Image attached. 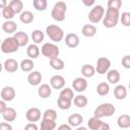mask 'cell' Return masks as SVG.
Masks as SVG:
<instances>
[{
	"label": "cell",
	"instance_id": "f546056e",
	"mask_svg": "<svg viewBox=\"0 0 130 130\" xmlns=\"http://www.w3.org/2000/svg\"><path fill=\"white\" fill-rule=\"evenodd\" d=\"M19 20L22 23H24V24H28V23L32 22V20H34V14H32V12H30L29 10L22 11L20 13V15H19Z\"/></svg>",
	"mask_w": 130,
	"mask_h": 130
},
{
	"label": "cell",
	"instance_id": "7dc6e473",
	"mask_svg": "<svg viewBox=\"0 0 130 130\" xmlns=\"http://www.w3.org/2000/svg\"><path fill=\"white\" fill-rule=\"evenodd\" d=\"M7 108H8V107L6 106V102H4V101L1 100V102H0V113L3 114L4 111H5Z\"/></svg>",
	"mask_w": 130,
	"mask_h": 130
},
{
	"label": "cell",
	"instance_id": "7bdbcfd3",
	"mask_svg": "<svg viewBox=\"0 0 130 130\" xmlns=\"http://www.w3.org/2000/svg\"><path fill=\"white\" fill-rule=\"evenodd\" d=\"M122 66L126 69H130V55H126L122 58Z\"/></svg>",
	"mask_w": 130,
	"mask_h": 130
},
{
	"label": "cell",
	"instance_id": "3957f363",
	"mask_svg": "<svg viewBox=\"0 0 130 130\" xmlns=\"http://www.w3.org/2000/svg\"><path fill=\"white\" fill-rule=\"evenodd\" d=\"M67 11V5L64 1H58L54 4L52 11H51V16L54 20L56 21H63L65 19Z\"/></svg>",
	"mask_w": 130,
	"mask_h": 130
},
{
	"label": "cell",
	"instance_id": "7a4b0ae2",
	"mask_svg": "<svg viewBox=\"0 0 130 130\" xmlns=\"http://www.w3.org/2000/svg\"><path fill=\"white\" fill-rule=\"evenodd\" d=\"M116 112V108L111 103H104L98 106L93 112V117L102 119L105 117H111Z\"/></svg>",
	"mask_w": 130,
	"mask_h": 130
},
{
	"label": "cell",
	"instance_id": "681fc988",
	"mask_svg": "<svg viewBox=\"0 0 130 130\" xmlns=\"http://www.w3.org/2000/svg\"><path fill=\"white\" fill-rule=\"evenodd\" d=\"M8 4H7V2H6V0H0V8H4V7H6Z\"/></svg>",
	"mask_w": 130,
	"mask_h": 130
},
{
	"label": "cell",
	"instance_id": "e575fe53",
	"mask_svg": "<svg viewBox=\"0 0 130 130\" xmlns=\"http://www.w3.org/2000/svg\"><path fill=\"white\" fill-rule=\"evenodd\" d=\"M71 104H72V101L66 100V99L61 98V96H59L57 100V106L61 110H69L71 107Z\"/></svg>",
	"mask_w": 130,
	"mask_h": 130
},
{
	"label": "cell",
	"instance_id": "c3c4849f",
	"mask_svg": "<svg viewBox=\"0 0 130 130\" xmlns=\"http://www.w3.org/2000/svg\"><path fill=\"white\" fill-rule=\"evenodd\" d=\"M82 3L87 6V7H90V6H94V0H82Z\"/></svg>",
	"mask_w": 130,
	"mask_h": 130
},
{
	"label": "cell",
	"instance_id": "d6a6232c",
	"mask_svg": "<svg viewBox=\"0 0 130 130\" xmlns=\"http://www.w3.org/2000/svg\"><path fill=\"white\" fill-rule=\"evenodd\" d=\"M96 92L101 96H105L110 92V85L107 82H101L96 86Z\"/></svg>",
	"mask_w": 130,
	"mask_h": 130
},
{
	"label": "cell",
	"instance_id": "4316f807",
	"mask_svg": "<svg viewBox=\"0 0 130 130\" xmlns=\"http://www.w3.org/2000/svg\"><path fill=\"white\" fill-rule=\"evenodd\" d=\"M95 73V67H93L90 64H84L81 67V74L83 75V77L85 78H89L92 77Z\"/></svg>",
	"mask_w": 130,
	"mask_h": 130
},
{
	"label": "cell",
	"instance_id": "d590c367",
	"mask_svg": "<svg viewBox=\"0 0 130 130\" xmlns=\"http://www.w3.org/2000/svg\"><path fill=\"white\" fill-rule=\"evenodd\" d=\"M56 128V122L52 120H45L43 119L41 122L40 130H54Z\"/></svg>",
	"mask_w": 130,
	"mask_h": 130
},
{
	"label": "cell",
	"instance_id": "f6af8a7d",
	"mask_svg": "<svg viewBox=\"0 0 130 130\" xmlns=\"http://www.w3.org/2000/svg\"><path fill=\"white\" fill-rule=\"evenodd\" d=\"M24 130H39L36 123H27L24 126Z\"/></svg>",
	"mask_w": 130,
	"mask_h": 130
},
{
	"label": "cell",
	"instance_id": "9a60e30c",
	"mask_svg": "<svg viewBox=\"0 0 130 130\" xmlns=\"http://www.w3.org/2000/svg\"><path fill=\"white\" fill-rule=\"evenodd\" d=\"M3 67H4V70L8 73H13L15 72L18 67H19V64L17 63V61L13 58H9V59H6L3 63Z\"/></svg>",
	"mask_w": 130,
	"mask_h": 130
},
{
	"label": "cell",
	"instance_id": "d6986e66",
	"mask_svg": "<svg viewBox=\"0 0 130 130\" xmlns=\"http://www.w3.org/2000/svg\"><path fill=\"white\" fill-rule=\"evenodd\" d=\"M2 29L6 34H15L17 29V24L13 20H6L2 23Z\"/></svg>",
	"mask_w": 130,
	"mask_h": 130
},
{
	"label": "cell",
	"instance_id": "8992f818",
	"mask_svg": "<svg viewBox=\"0 0 130 130\" xmlns=\"http://www.w3.org/2000/svg\"><path fill=\"white\" fill-rule=\"evenodd\" d=\"M41 52L45 57H47L51 60V59L57 58L59 56L60 50H59V47L53 43H45L41 48Z\"/></svg>",
	"mask_w": 130,
	"mask_h": 130
},
{
	"label": "cell",
	"instance_id": "ee69618b",
	"mask_svg": "<svg viewBox=\"0 0 130 130\" xmlns=\"http://www.w3.org/2000/svg\"><path fill=\"white\" fill-rule=\"evenodd\" d=\"M0 130H12V126L9 123L1 122L0 123Z\"/></svg>",
	"mask_w": 130,
	"mask_h": 130
},
{
	"label": "cell",
	"instance_id": "60d3db41",
	"mask_svg": "<svg viewBox=\"0 0 130 130\" xmlns=\"http://www.w3.org/2000/svg\"><path fill=\"white\" fill-rule=\"evenodd\" d=\"M120 20L124 26H130V12H123L120 15Z\"/></svg>",
	"mask_w": 130,
	"mask_h": 130
},
{
	"label": "cell",
	"instance_id": "5b68a950",
	"mask_svg": "<svg viewBox=\"0 0 130 130\" xmlns=\"http://www.w3.org/2000/svg\"><path fill=\"white\" fill-rule=\"evenodd\" d=\"M19 44L14 37H8L1 43V51L4 54H11L18 50Z\"/></svg>",
	"mask_w": 130,
	"mask_h": 130
},
{
	"label": "cell",
	"instance_id": "1f68e13d",
	"mask_svg": "<svg viewBox=\"0 0 130 130\" xmlns=\"http://www.w3.org/2000/svg\"><path fill=\"white\" fill-rule=\"evenodd\" d=\"M50 66H51L53 69L59 71V70H62V69L64 68L65 63H64V61H63L61 58L57 57V58H54V59H51V60H50Z\"/></svg>",
	"mask_w": 130,
	"mask_h": 130
},
{
	"label": "cell",
	"instance_id": "816d5d0a",
	"mask_svg": "<svg viewBox=\"0 0 130 130\" xmlns=\"http://www.w3.org/2000/svg\"><path fill=\"white\" fill-rule=\"evenodd\" d=\"M129 89H130V82H129Z\"/></svg>",
	"mask_w": 130,
	"mask_h": 130
},
{
	"label": "cell",
	"instance_id": "7c38bea8",
	"mask_svg": "<svg viewBox=\"0 0 130 130\" xmlns=\"http://www.w3.org/2000/svg\"><path fill=\"white\" fill-rule=\"evenodd\" d=\"M50 85L54 89H63L65 85V79L62 75L59 74L53 75L50 79Z\"/></svg>",
	"mask_w": 130,
	"mask_h": 130
},
{
	"label": "cell",
	"instance_id": "52a82bcc",
	"mask_svg": "<svg viewBox=\"0 0 130 130\" xmlns=\"http://www.w3.org/2000/svg\"><path fill=\"white\" fill-rule=\"evenodd\" d=\"M105 16V8L102 5H94L88 13V19L92 23H99Z\"/></svg>",
	"mask_w": 130,
	"mask_h": 130
},
{
	"label": "cell",
	"instance_id": "ffe728a7",
	"mask_svg": "<svg viewBox=\"0 0 130 130\" xmlns=\"http://www.w3.org/2000/svg\"><path fill=\"white\" fill-rule=\"evenodd\" d=\"M120 78L121 76L117 69H110L107 73V79L112 84H117L120 81Z\"/></svg>",
	"mask_w": 130,
	"mask_h": 130
},
{
	"label": "cell",
	"instance_id": "2e32d148",
	"mask_svg": "<svg viewBox=\"0 0 130 130\" xmlns=\"http://www.w3.org/2000/svg\"><path fill=\"white\" fill-rule=\"evenodd\" d=\"M42 79H43V76L40 71H31L27 75V82L32 86L39 85L41 83Z\"/></svg>",
	"mask_w": 130,
	"mask_h": 130
},
{
	"label": "cell",
	"instance_id": "ab89813d",
	"mask_svg": "<svg viewBox=\"0 0 130 130\" xmlns=\"http://www.w3.org/2000/svg\"><path fill=\"white\" fill-rule=\"evenodd\" d=\"M14 15H15V13H14V11L10 8L9 5H7L6 7H4V8L2 9V16H3L6 20H11V19L14 17Z\"/></svg>",
	"mask_w": 130,
	"mask_h": 130
},
{
	"label": "cell",
	"instance_id": "7402d4cb",
	"mask_svg": "<svg viewBox=\"0 0 130 130\" xmlns=\"http://www.w3.org/2000/svg\"><path fill=\"white\" fill-rule=\"evenodd\" d=\"M98 29L93 24H84L81 29V34L86 38H92L95 36Z\"/></svg>",
	"mask_w": 130,
	"mask_h": 130
},
{
	"label": "cell",
	"instance_id": "f1b7e54d",
	"mask_svg": "<svg viewBox=\"0 0 130 130\" xmlns=\"http://www.w3.org/2000/svg\"><path fill=\"white\" fill-rule=\"evenodd\" d=\"M8 5L10 6V8L14 11L15 14H18V13H21L22 12V9H23V2L21 0H11Z\"/></svg>",
	"mask_w": 130,
	"mask_h": 130
},
{
	"label": "cell",
	"instance_id": "83f0119b",
	"mask_svg": "<svg viewBox=\"0 0 130 130\" xmlns=\"http://www.w3.org/2000/svg\"><path fill=\"white\" fill-rule=\"evenodd\" d=\"M19 67L23 72H31V70L35 67V63L31 59H23L20 62Z\"/></svg>",
	"mask_w": 130,
	"mask_h": 130
},
{
	"label": "cell",
	"instance_id": "8fae6325",
	"mask_svg": "<svg viewBox=\"0 0 130 130\" xmlns=\"http://www.w3.org/2000/svg\"><path fill=\"white\" fill-rule=\"evenodd\" d=\"M41 110L38 109V108H29L26 113H25V118L28 122L30 123H35V122H38L40 119H41Z\"/></svg>",
	"mask_w": 130,
	"mask_h": 130
},
{
	"label": "cell",
	"instance_id": "484cf974",
	"mask_svg": "<svg viewBox=\"0 0 130 130\" xmlns=\"http://www.w3.org/2000/svg\"><path fill=\"white\" fill-rule=\"evenodd\" d=\"M26 54L29 57V59H36L40 55V48L36 44H30V45L27 46Z\"/></svg>",
	"mask_w": 130,
	"mask_h": 130
},
{
	"label": "cell",
	"instance_id": "836d02e7",
	"mask_svg": "<svg viewBox=\"0 0 130 130\" xmlns=\"http://www.w3.org/2000/svg\"><path fill=\"white\" fill-rule=\"evenodd\" d=\"M88 101L87 98L83 94H78L73 99V104L77 107V108H84L87 105Z\"/></svg>",
	"mask_w": 130,
	"mask_h": 130
},
{
	"label": "cell",
	"instance_id": "f907efd6",
	"mask_svg": "<svg viewBox=\"0 0 130 130\" xmlns=\"http://www.w3.org/2000/svg\"><path fill=\"white\" fill-rule=\"evenodd\" d=\"M76 130H88L86 127H83V126H79V127H77L76 128Z\"/></svg>",
	"mask_w": 130,
	"mask_h": 130
},
{
	"label": "cell",
	"instance_id": "603a6c76",
	"mask_svg": "<svg viewBox=\"0 0 130 130\" xmlns=\"http://www.w3.org/2000/svg\"><path fill=\"white\" fill-rule=\"evenodd\" d=\"M114 95H115V98H116L117 100H119V101L124 100V99L127 96V89H126V87H125L124 85H122V84L117 85V86L114 88Z\"/></svg>",
	"mask_w": 130,
	"mask_h": 130
},
{
	"label": "cell",
	"instance_id": "d4e9b609",
	"mask_svg": "<svg viewBox=\"0 0 130 130\" xmlns=\"http://www.w3.org/2000/svg\"><path fill=\"white\" fill-rule=\"evenodd\" d=\"M2 117H3V119H4L6 122H13V121L16 119L17 114H16V111H15L13 108L8 107V108L4 111V113L2 114Z\"/></svg>",
	"mask_w": 130,
	"mask_h": 130
},
{
	"label": "cell",
	"instance_id": "74e56055",
	"mask_svg": "<svg viewBox=\"0 0 130 130\" xmlns=\"http://www.w3.org/2000/svg\"><path fill=\"white\" fill-rule=\"evenodd\" d=\"M32 5L36 8V10H38V11H45L47 9L48 2H47V0H34L32 1Z\"/></svg>",
	"mask_w": 130,
	"mask_h": 130
},
{
	"label": "cell",
	"instance_id": "bcb514c9",
	"mask_svg": "<svg viewBox=\"0 0 130 130\" xmlns=\"http://www.w3.org/2000/svg\"><path fill=\"white\" fill-rule=\"evenodd\" d=\"M57 130H72V129H71V126L69 124H61L57 128Z\"/></svg>",
	"mask_w": 130,
	"mask_h": 130
},
{
	"label": "cell",
	"instance_id": "44dd1931",
	"mask_svg": "<svg viewBox=\"0 0 130 130\" xmlns=\"http://www.w3.org/2000/svg\"><path fill=\"white\" fill-rule=\"evenodd\" d=\"M117 124L121 129H128L130 128V116L127 114L120 115L117 119Z\"/></svg>",
	"mask_w": 130,
	"mask_h": 130
},
{
	"label": "cell",
	"instance_id": "277c9868",
	"mask_svg": "<svg viewBox=\"0 0 130 130\" xmlns=\"http://www.w3.org/2000/svg\"><path fill=\"white\" fill-rule=\"evenodd\" d=\"M46 32H47V36L50 38V40L56 43L61 42L64 38L63 29L59 25H56V24H49L46 27Z\"/></svg>",
	"mask_w": 130,
	"mask_h": 130
},
{
	"label": "cell",
	"instance_id": "4dcf8cb0",
	"mask_svg": "<svg viewBox=\"0 0 130 130\" xmlns=\"http://www.w3.org/2000/svg\"><path fill=\"white\" fill-rule=\"evenodd\" d=\"M45 39V35L41 29H35L31 31V40L34 42V44L38 45L41 44Z\"/></svg>",
	"mask_w": 130,
	"mask_h": 130
},
{
	"label": "cell",
	"instance_id": "f35d334b",
	"mask_svg": "<svg viewBox=\"0 0 130 130\" xmlns=\"http://www.w3.org/2000/svg\"><path fill=\"white\" fill-rule=\"evenodd\" d=\"M43 119L45 120H52V121H56L57 119V113L55 110L53 109H48L43 113Z\"/></svg>",
	"mask_w": 130,
	"mask_h": 130
},
{
	"label": "cell",
	"instance_id": "6da1fadb",
	"mask_svg": "<svg viewBox=\"0 0 130 130\" xmlns=\"http://www.w3.org/2000/svg\"><path fill=\"white\" fill-rule=\"evenodd\" d=\"M119 19H120L119 10L113 9V8H107L106 14L103 18V24H104L105 27L112 28V27H115L118 24Z\"/></svg>",
	"mask_w": 130,
	"mask_h": 130
},
{
	"label": "cell",
	"instance_id": "30bf717a",
	"mask_svg": "<svg viewBox=\"0 0 130 130\" xmlns=\"http://www.w3.org/2000/svg\"><path fill=\"white\" fill-rule=\"evenodd\" d=\"M15 89L12 86H4L1 89L0 95H1V100L4 102H11L13 101V99L15 98Z\"/></svg>",
	"mask_w": 130,
	"mask_h": 130
},
{
	"label": "cell",
	"instance_id": "ba28073f",
	"mask_svg": "<svg viewBox=\"0 0 130 130\" xmlns=\"http://www.w3.org/2000/svg\"><path fill=\"white\" fill-rule=\"evenodd\" d=\"M87 126L89 128V130H110V125L104 121H102V119L95 118V117H91L88 119L87 121Z\"/></svg>",
	"mask_w": 130,
	"mask_h": 130
},
{
	"label": "cell",
	"instance_id": "f5cc1de1",
	"mask_svg": "<svg viewBox=\"0 0 130 130\" xmlns=\"http://www.w3.org/2000/svg\"><path fill=\"white\" fill-rule=\"evenodd\" d=\"M123 130H126V129H123Z\"/></svg>",
	"mask_w": 130,
	"mask_h": 130
},
{
	"label": "cell",
	"instance_id": "b9f144b4",
	"mask_svg": "<svg viewBox=\"0 0 130 130\" xmlns=\"http://www.w3.org/2000/svg\"><path fill=\"white\" fill-rule=\"evenodd\" d=\"M107 4H108V8L120 10V8L122 6V1L121 0H109Z\"/></svg>",
	"mask_w": 130,
	"mask_h": 130
},
{
	"label": "cell",
	"instance_id": "8d00e7d4",
	"mask_svg": "<svg viewBox=\"0 0 130 130\" xmlns=\"http://www.w3.org/2000/svg\"><path fill=\"white\" fill-rule=\"evenodd\" d=\"M59 96L64 98V99L69 100V101H73V99L75 98V96H74V92H73V90H72L70 87H65V88L61 89Z\"/></svg>",
	"mask_w": 130,
	"mask_h": 130
},
{
	"label": "cell",
	"instance_id": "4fadbf2b",
	"mask_svg": "<svg viewBox=\"0 0 130 130\" xmlns=\"http://www.w3.org/2000/svg\"><path fill=\"white\" fill-rule=\"evenodd\" d=\"M79 42H80L79 37L74 32H69L65 36V44H66L67 47H69L71 49H74V48L78 47Z\"/></svg>",
	"mask_w": 130,
	"mask_h": 130
},
{
	"label": "cell",
	"instance_id": "cb8c5ba5",
	"mask_svg": "<svg viewBox=\"0 0 130 130\" xmlns=\"http://www.w3.org/2000/svg\"><path fill=\"white\" fill-rule=\"evenodd\" d=\"M13 37L17 40L19 47H24L28 44V36L24 31H16Z\"/></svg>",
	"mask_w": 130,
	"mask_h": 130
},
{
	"label": "cell",
	"instance_id": "5bb4252c",
	"mask_svg": "<svg viewBox=\"0 0 130 130\" xmlns=\"http://www.w3.org/2000/svg\"><path fill=\"white\" fill-rule=\"evenodd\" d=\"M72 87L77 92H82L87 88V81L84 77H76L72 81Z\"/></svg>",
	"mask_w": 130,
	"mask_h": 130
},
{
	"label": "cell",
	"instance_id": "ac0fdd59",
	"mask_svg": "<svg viewBox=\"0 0 130 130\" xmlns=\"http://www.w3.org/2000/svg\"><path fill=\"white\" fill-rule=\"evenodd\" d=\"M52 93V89H51V85L47 84V83H43L39 86L38 88V94L40 98L42 99H48Z\"/></svg>",
	"mask_w": 130,
	"mask_h": 130
},
{
	"label": "cell",
	"instance_id": "9c48e42d",
	"mask_svg": "<svg viewBox=\"0 0 130 130\" xmlns=\"http://www.w3.org/2000/svg\"><path fill=\"white\" fill-rule=\"evenodd\" d=\"M110 67H111V61H110V59H108L106 57H100L98 59V61H96L95 72H98L101 75L106 74L110 70Z\"/></svg>",
	"mask_w": 130,
	"mask_h": 130
},
{
	"label": "cell",
	"instance_id": "e0dca14e",
	"mask_svg": "<svg viewBox=\"0 0 130 130\" xmlns=\"http://www.w3.org/2000/svg\"><path fill=\"white\" fill-rule=\"evenodd\" d=\"M82 122H83V117L78 113H74L68 117V124L71 127H79Z\"/></svg>",
	"mask_w": 130,
	"mask_h": 130
}]
</instances>
